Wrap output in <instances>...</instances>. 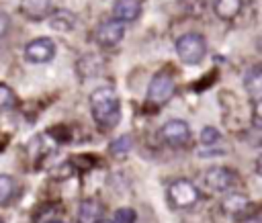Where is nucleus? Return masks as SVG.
<instances>
[{
  "label": "nucleus",
  "mask_w": 262,
  "mask_h": 223,
  "mask_svg": "<svg viewBox=\"0 0 262 223\" xmlns=\"http://www.w3.org/2000/svg\"><path fill=\"white\" fill-rule=\"evenodd\" d=\"M221 141V135H219V131L215 129V127H205L203 131H201V143L205 145V147H213V145H217Z\"/></svg>",
  "instance_id": "6ab92c4d"
},
{
  "label": "nucleus",
  "mask_w": 262,
  "mask_h": 223,
  "mask_svg": "<svg viewBox=\"0 0 262 223\" xmlns=\"http://www.w3.org/2000/svg\"><path fill=\"white\" fill-rule=\"evenodd\" d=\"M207 53V43L199 33H184L176 39V55L186 65H196Z\"/></svg>",
  "instance_id": "f03ea898"
},
{
  "label": "nucleus",
  "mask_w": 262,
  "mask_h": 223,
  "mask_svg": "<svg viewBox=\"0 0 262 223\" xmlns=\"http://www.w3.org/2000/svg\"><path fill=\"white\" fill-rule=\"evenodd\" d=\"M213 10L221 20H233L242 10V0H213Z\"/></svg>",
  "instance_id": "2eb2a0df"
},
{
  "label": "nucleus",
  "mask_w": 262,
  "mask_h": 223,
  "mask_svg": "<svg viewBox=\"0 0 262 223\" xmlns=\"http://www.w3.org/2000/svg\"><path fill=\"white\" fill-rule=\"evenodd\" d=\"M90 113L100 129H113L121 119V100L117 92L108 86L96 88L90 94Z\"/></svg>",
  "instance_id": "f257e3e1"
},
{
  "label": "nucleus",
  "mask_w": 262,
  "mask_h": 223,
  "mask_svg": "<svg viewBox=\"0 0 262 223\" xmlns=\"http://www.w3.org/2000/svg\"><path fill=\"white\" fill-rule=\"evenodd\" d=\"M176 92V82L168 72H158L147 86V100L156 106L166 104Z\"/></svg>",
  "instance_id": "20e7f679"
},
{
  "label": "nucleus",
  "mask_w": 262,
  "mask_h": 223,
  "mask_svg": "<svg viewBox=\"0 0 262 223\" xmlns=\"http://www.w3.org/2000/svg\"><path fill=\"white\" fill-rule=\"evenodd\" d=\"M235 180H237L235 172H231L229 168H221V166L207 170L203 176V182L211 192H225L235 184Z\"/></svg>",
  "instance_id": "423d86ee"
},
{
  "label": "nucleus",
  "mask_w": 262,
  "mask_h": 223,
  "mask_svg": "<svg viewBox=\"0 0 262 223\" xmlns=\"http://www.w3.org/2000/svg\"><path fill=\"white\" fill-rule=\"evenodd\" d=\"M125 37V23L117 18H106L96 29V43L102 47H115Z\"/></svg>",
  "instance_id": "6e6552de"
},
{
  "label": "nucleus",
  "mask_w": 262,
  "mask_h": 223,
  "mask_svg": "<svg viewBox=\"0 0 262 223\" xmlns=\"http://www.w3.org/2000/svg\"><path fill=\"white\" fill-rule=\"evenodd\" d=\"M76 23H78L76 14L70 12V10H63V8L53 10V12L47 16V25H49L53 31H57V33H70V31H74V29H76Z\"/></svg>",
  "instance_id": "f8f14e48"
},
{
  "label": "nucleus",
  "mask_w": 262,
  "mask_h": 223,
  "mask_svg": "<svg viewBox=\"0 0 262 223\" xmlns=\"http://www.w3.org/2000/svg\"><path fill=\"white\" fill-rule=\"evenodd\" d=\"M141 14V2L139 0H115L113 2V18L121 23H133Z\"/></svg>",
  "instance_id": "9d476101"
},
{
  "label": "nucleus",
  "mask_w": 262,
  "mask_h": 223,
  "mask_svg": "<svg viewBox=\"0 0 262 223\" xmlns=\"http://www.w3.org/2000/svg\"><path fill=\"white\" fill-rule=\"evenodd\" d=\"M47 223H63V221H57V219H53V221H47Z\"/></svg>",
  "instance_id": "a878e982"
},
{
  "label": "nucleus",
  "mask_w": 262,
  "mask_h": 223,
  "mask_svg": "<svg viewBox=\"0 0 262 223\" xmlns=\"http://www.w3.org/2000/svg\"><path fill=\"white\" fill-rule=\"evenodd\" d=\"M168 203L174 207V209H190L199 203V188L186 180V178H178L174 182H170L168 186Z\"/></svg>",
  "instance_id": "7ed1b4c3"
},
{
  "label": "nucleus",
  "mask_w": 262,
  "mask_h": 223,
  "mask_svg": "<svg viewBox=\"0 0 262 223\" xmlns=\"http://www.w3.org/2000/svg\"><path fill=\"white\" fill-rule=\"evenodd\" d=\"M14 190H16L14 178L8 174H0V205H8L10 198L14 196Z\"/></svg>",
  "instance_id": "dca6fc26"
},
{
  "label": "nucleus",
  "mask_w": 262,
  "mask_h": 223,
  "mask_svg": "<svg viewBox=\"0 0 262 223\" xmlns=\"http://www.w3.org/2000/svg\"><path fill=\"white\" fill-rule=\"evenodd\" d=\"M8 29H10V16L0 10V39L8 33Z\"/></svg>",
  "instance_id": "412c9836"
},
{
  "label": "nucleus",
  "mask_w": 262,
  "mask_h": 223,
  "mask_svg": "<svg viewBox=\"0 0 262 223\" xmlns=\"http://www.w3.org/2000/svg\"><path fill=\"white\" fill-rule=\"evenodd\" d=\"M248 207H250V200L242 192H229L221 200V211L231 215V217H242L248 211Z\"/></svg>",
  "instance_id": "ddd939ff"
},
{
  "label": "nucleus",
  "mask_w": 262,
  "mask_h": 223,
  "mask_svg": "<svg viewBox=\"0 0 262 223\" xmlns=\"http://www.w3.org/2000/svg\"><path fill=\"white\" fill-rule=\"evenodd\" d=\"M244 88L250 96V100L260 102L262 100V65H254L244 76Z\"/></svg>",
  "instance_id": "4468645a"
},
{
  "label": "nucleus",
  "mask_w": 262,
  "mask_h": 223,
  "mask_svg": "<svg viewBox=\"0 0 262 223\" xmlns=\"http://www.w3.org/2000/svg\"><path fill=\"white\" fill-rule=\"evenodd\" d=\"M133 147V139L129 135H121L111 143V153L113 155H125Z\"/></svg>",
  "instance_id": "a211bd4d"
},
{
  "label": "nucleus",
  "mask_w": 262,
  "mask_h": 223,
  "mask_svg": "<svg viewBox=\"0 0 262 223\" xmlns=\"http://www.w3.org/2000/svg\"><path fill=\"white\" fill-rule=\"evenodd\" d=\"M104 209L96 198H84L78 207V223H100Z\"/></svg>",
  "instance_id": "9b49d317"
},
{
  "label": "nucleus",
  "mask_w": 262,
  "mask_h": 223,
  "mask_svg": "<svg viewBox=\"0 0 262 223\" xmlns=\"http://www.w3.org/2000/svg\"><path fill=\"white\" fill-rule=\"evenodd\" d=\"M137 221V213L131 207H121L115 211V223H135Z\"/></svg>",
  "instance_id": "aec40b11"
},
{
  "label": "nucleus",
  "mask_w": 262,
  "mask_h": 223,
  "mask_svg": "<svg viewBox=\"0 0 262 223\" xmlns=\"http://www.w3.org/2000/svg\"><path fill=\"white\" fill-rule=\"evenodd\" d=\"M160 139L170 147H184L190 141V127L180 119H172L162 125Z\"/></svg>",
  "instance_id": "39448f33"
},
{
  "label": "nucleus",
  "mask_w": 262,
  "mask_h": 223,
  "mask_svg": "<svg viewBox=\"0 0 262 223\" xmlns=\"http://www.w3.org/2000/svg\"><path fill=\"white\" fill-rule=\"evenodd\" d=\"M237 223H262V213H252V215H246V217H239Z\"/></svg>",
  "instance_id": "4be33fe9"
},
{
  "label": "nucleus",
  "mask_w": 262,
  "mask_h": 223,
  "mask_svg": "<svg viewBox=\"0 0 262 223\" xmlns=\"http://www.w3.org/2000/svg\"><path fill=\"white\" fill-rule=\"evenodd\" d=\"M18 10L29 20H47L51 10V0H20Z\"/></svg>",
  "instance_id": "1a4fd4ad"
},
{
  "label": "nucleus",
  "mask_w": 262,
  "mask_h": 223,
  "mask_svg": "<svg viewBox=\"0 0 262 223\" xmlns=\"http://www.w3.org/2000/svg\"><path fill=\"white\" fill-rule=\"evenodd\" d=\"M25 57L31 63H47L55 57V43L47 37L33 39L31 43L25 45Z\"/></svg>",
  "instance_id": "0eeeda50"
},
{
  "label": "nucleus",
  "mask_w": 262,
  "mask_h": 223,
  "mask_svg": "<svg viewBox=\"0 0 262 223\" xmlns=\"http://www.w3.org/2000/svg\"><path fill=\"white\" fill-rule=\"evenodd\" d=\"M0 223H2V221H0Z\"/></svg>",
  "instance_id": "bb28decb"
},
{
  "label": "nucleus",
  "mask_w": 262,
  "mask_h": 223,
  "mask_svg": "<svg viewBox=\"0 0 262 223\" xmlns=\"http://www.w3.org/2000/svg\"><path fill=\"white\" fill-rule=\"evenodd\" d=\"M16 104V94L12 92V88L4 82H0V110L12 108Z\"/></svg>",
  "instance_id": "f3484780"
},
{
  "label": "nucleus",
  "mask_w": 262,
  "mask_h": 223,
  "mask_svg": "<svg viewBox=\"0 0 262 223\" xmlns=\"http://www.w3.org/2000/svg\"><path fill=\"white\" fill-rule=\"evenodd\" d=\"M100 223H115V221H108V219H102Z\"/></svg>",
  "instance_id": "393cba45"
},
{
  "label": "nucleus",
  "mask_w": 262,
  "mask_h": 223,
  "mask_svg": "<svg viewBox=\"0 0 262 223\" xmlns=\"http://www.w3.org/2000/svg\"><path fill=\"white\" fill-rule=\"evenodd\" d=\"M254 115L262 121V100H260V102H256V106H254Z\"/></svg>",
  "instance_id": "b1692460"
},
{
  "label": "nucleus",
  "mask_w": 262,
  "mask_h": 223,
  "mask_svg": "<svg viewBox=\"0 0 262 223\" xmlns=\"http://www.w3.org/2000/svg\"><path fill=\"white\" fill-rule=\"evenodd\" d=\"M256 174H258V176H262V153L256 158Z\"/></svg>",
  "instance_id": "5701e85b"
}]
</instances>
